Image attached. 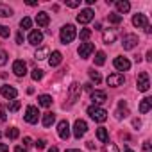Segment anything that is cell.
Instances as JSON below:
<instances>
[{"label":"cell","instance_id":"obj_7","mask_svg":"<svg viewBox=\"0 0 152 152\" xmlns=\"http://www.w3.org/2000/svg\"><path fill=\"white\" fill-rule=\"evenodd\" d=\"M138 36L136 34H125L124 36V39H122V45H124V48L125 50H132L136 45H138Z\"/></svg>","mask_w":152,"mask_h":152},{"label":"cell","instance_id":"obj_30","mask_svg":"<svg viewBox=\"0 0 152 152\" xmlns=\"http://www.w3.org/2000/svg\"><path fill=\"white\" fill-rule=\"evenodd\" d=\"M6 136H7L9 140H16V138L20 136V131H18L16 127H11V129H7V131H6Z\"/></svg>","mask_w":152,"mask_h":152},{"label":"cell","instance_id":"obj_8","mask_svg":"<svg viewBox=\"0 0 152 152\" xmlns=\"http://www.w3.org/2000/svg\"><path fill=\"white\" fill-rule=\"evenodd\" d=\"M150 88V81H148V73L147 72H141L138 75V90L140 91H148Z\"/></svg>","mask_w":152,"mask_h":152},{"label":"cell","instance_id":"obj_33","mask_svg":"<svg viewBox=\"0 0 152 152\" xmlns=\"http://www.w3.org/2000/svg\"><path fill=\"white\" fill-rule=\"evenodd\" d=\"M31 77H32L34 81H39V79H43V70H39V68H34V70H32V73H31Z\"/></svg>","mask_w":152,"mask_h":152},{"label":"cell","instance_id":"obj_39","mask_svg":"<svg viewBox=\"0 0 152 152\" xmlns=\"http://www.w3.org/2000/svg\"><path fill=\"white\" fill-rule=\"evenodd\" d=\"M68 7H79L81 6V2H79V0H66V2H64Z\"/></svg>","mask_w":152,"mask_h":152},{"label":"cell","instance_id":"obj_44","mask_svg":"<svg viewBox=\"0 0 152 152\" xmlns=\"http://www.w3.org/2000/svg\"><path fill=\"white\" fill-rule=\"evenodd\" d=\"M0 152H9V147L6 143H0Z\"/></svg>","mask_w":152,"mask_h":152},{"label":"cell","instance_id":"obj_49","mask_svg":"<svg viewBox=\"0 0 152 152\" xmlns=\"http://www.w3.org/2000/svg\"><path fill=\"white\" fill-rule=\"evenodd\" d=\"M145 32H147V34H150V32H152V27H150V25H147V27H145Z\"/></svg>","mask_w":152,"mask_h":152},{"label":"cell","instance_id":"obj_42","mask_svg":"<svg viewBox=\"0 0 152 152\" xmlns=\"http://www.w3.org/2000/svg\"><path fill=\"white\" fill-rule=\"evenodd\" d=\"M16 43H18V45H22V43H23V36H22V32H18V34H16Z\"/></svg>","mask_w":152,"mask_h":152},{"label":"cell","instance_id":"obj_25","mask_svg":"<svg viewBox=\"0 0 152 152\" xmlns=\"http://www.w3.org/2000/svg\"><path fill=\"white\" fill-rule=\"evenodd\" d=\"M102 39H104V43H115V39H116V34L113 32V31H106V32H102Z\"/></svg>","mask_w":152,"mask_h":152},{"label":"cell","instance_id":"obj_52","mask_svg":"<svg viewBox=\"0 0 152 152\" xmlns=\"http://www.w3.org/2000/svg\"><path fill=\"white\" fill-rule=\"evenodd\" d=\"M84 90H88V91H91V84L88 83V84H84Z\"/></svg>","mask_w":152,"mask_h":152},{"label":"cell","instance_id":"obj_54","mask_svg":"<svg viewBox=\"0 0 152 152\" xmlns=\"http://www.w3.org/2000/svg\"><path fill=\"white\" fill-rule=\"evenodd\" d=\"M124 152H134V150H131L129 147H124Z\"/></svg>","mask_w":152,"mask_h":152},{"label":"cell","instance_id":"obj_53","mask_svg":"<svg viewBox=\"0 0 152 152\" xmlns=\"http://www.w3.org/2000/svg\"><path fill=\"white\" fill-rule=\"evenodd\" d=\"M48 152H59V150H57V147H50V148H48Z\"/></svg>","mask_w":152,"mask_h":152},{"label":"cell","instance_id":"obj_34","mask_svg":"<svg viewBox=\"0 0 152 152\" xmlns=\"http://www.w3.org/2000/svg\"><path fill=\"white\" fill-rule=\"evenodd\" d=\"M90 36H91V31H90V29H83V31H81V34H79V38H81L84 43L90 39Z\"/></svg>","mask_w":152,"mask_h":152},{"label":"cell","instance_id":"obj_16","mask_svg":"<svg viewBox=\"0 0 152 152\" xmlns=\"http://www.w3.org/2000/svg\"><path fill=\"white\" fill-rule=\"evenodd\" d=\"M41 41H43V34H41L39 31H31V34H29V43L34 45V47H38V45H41Z\"/></svg>","mask_w":152,"mask_h":152},{"label":"cell","instance_id":"obj_23","mask_svg":"<svg viewBox=\"0 0 152 152\" xmlns=\"http://www.w3.org/2000/svg\"><path fill=\"white\" fill-rule=\"evenodd\" d=\"M41 122H43V125H45V127H50V125L56 122V115L48 111V113H45V115H43V120H41Z\"/></svg>","mask_w":152,"mask_h":152},{"label":"cell","instance_id":"obj_4","mask_svg":"<svg viewBox=\"0 0 152 152\" xmlns=\"http://www.w3.org/2000/svg\"><path fill=\"white\" fill-rule=\"evenodd\" d=\"M86 131H88V124L84 122V120H75V124H73V136L75 138H83L84 134H86Z\"/></svg>","mask_w":152,"mask_h":152},{"label":"cell","instance_id":"obj_46","mask_svg":"<svg viewBox=\"0 0 152 152\" xmlns=\"http://www.w3.org/2000/svg\"><path fill=\"white\" fill-rule=\"evenodd\" d=\"M15 152H27V148L22 147V145H18V147H15Z\"/></svg>","mask_w":152,"mask_h":152},{"label":"cell","instance_id":"obj_27","mask_svg":"<svg viewBox=\"0 0 152 152\" xmlns=\"http://www.w3.org/2000/svg\"><path fill=\"white\" fill-rule=\"evenodd\" d=\"M107 20H109V23H115V25H118V23H122V15H118V13H109L107 15Z\"/></svg>","mask_w":152,"mask_h":152},{"label":"cell","instance_id":"obj_32","mask_svg":"<svg viewBox=\"0 0 152 152\" xmlns=\"http://www.w3.org/2000/svg\"><path fill=\"white\" fill-rule=\"evenodd\" d=\"M104 63H106V54L104 52H97L95 54V64L97 66H102Z\"/></svg>","mask_w":152,"mask_h":152},{"label":"cell","instance_id":"obj_43","mask_svg":"<svg viewBox=\"0 0 152 152\" xmlns=\"http://www.w3.org/2000/svg\"><path fill=\"white\" fill-rule=\"evenodd\" d=\"M31 143H32V140H31L29 136H27V138H23V147H25V148H27V147H29Z\"/></svg>","mask_w":152,"mask_h":152},{"label":"cell","instance_id":"obj_21","mask_svg":"<svg viewBox=\"0 0 152 152\" xmlns=\"http://www.w3.org/2000/svg\"><path fill=\"white\" fill-rule=\"evenodd\" d=\"M115 6H116V9H118V15L122 13H127L129 9H131V4L127 2V0H116V2H115Z\"/></svg>","mask_w":152,"mask_h":152},{"label":"cell","instance_id":"obj_19","mask_svg":"<svg viewBox=\"0 0 152 152\" xmlns=\"http://www.w3.org/2000/svg\"><path fill=\"white\" fill-rule=\"evenodd\" d=\"M79 95H81V86H79L77 83H73L72 88H70V104H73L75 100H77Z\"/></svg>","mask_w":152,"mask_h":152},{"label":"cell","instance_id":"obj_1","mask_svg":"<svg viewBox=\"0 0 152 152\" xmlns=\"http://www.w3.org/2000/svg\"><path fill=\"white\" fill-rule=\"evenodd\" d=\"M59 36H61V41H63L64 45H68V43H72V41L75 39V36H77V31H75V27H73L72 23H66V25L61 27Z\"/></svg>","mask_w":152,"mask_h":152},{"label":"cell","instance_id":"obj_35","mask_svg":"<svg viewBox=\"0 0 152 152\" xmlns=\"http://www.w3.org/2000/svg\"><path fill=\"white\" fill-rule=\"evenodd\" d=\"M9 34H11L9 27H6V25H0V36H2V38H9Z\"/></svg>","mask_w":152,"mask_h":152},{"label":"cell","instance_id":"obj_50","mask_svg":"<svg viewBox=\"0 0 152 152\" xmlns=\"http://www.w3.org/2000/svg\"><path fill=\"white\" fill-rule=\"evenodd\" d=\"M66 152H83V150H79V148H68Z\"/></svg>","mask_w":152,"mask_h":152},{"label":"cell","instance_id":"obj_6","mask_svg":"<svg viewBox=\"0 0 152 152\" xmlns=\"http://www.w3.org/2000/svg\"><path fill=\"white\" fill-rule=\"evenodd\" d=\"M77 52H79V56L83 57V59H86V57H90L93 52H95V45L93 43H81L79 45V48H77Z\"/></svg>","mask_w":152,"mask_h":152},{"label":"cell","instance_id":"obj_37","mask_svg":"<svg viewBox=\"0 0 152 152\" xmlns=\"http://www.w3.org/2000/svg\"><path fill=\"white\" fill-rule=\"evenodd\" d=\"M7 57H9V56H7L6 50H0V66H4V64L7 63Z\"/></svg>","mask_w":152,"mask_h":152},{"label":"cell","instance_id":"obj_28","mask_svg":"<svg viewBox=\"0 0 152 152\" xmlns=\"http://www.w3.org/2000/svg\"><path fill=\"white\" fill-rule=\"evenodd\" d=\"M88 73H90V79L95 83V84H99L100 81H102V77H100V73L99 72H95V68H90L88 70Z\"/></svg>","mask_w":152,"mask_h":152},{"label":"cell","instance_id":"obj_51","mask_svg":"<svg viewBox=\"0 0 152 152\" xmlns=\"http://www.w3.org/2000/svg\"><path fill=\"white\" fill-rule=\"evenodd\" d=\"M147 59H148V61H152V52H150V50L147 52Z\"/></svg>","mask_w":152,"mask_h":152},{"label":"cell","instance_id":"obj_48","mask_svg":"<svg viewBox=\"0 0 152 152\" xmlns=\"http://www.w3.org/2000/svg\"><path fill=\"white\" fill-rule=\"evenodd\" d=\"M27 6H38V2H36V0H29Z\"/></svg>","mask_w":152,"mask_h":152},{"label":"cell","instance_id":"obj_17","mask_svg":"<svg viewBox=\"0 0 152 152\" xmlns=\"http://www.w3.org/2000/svg\"><path fill=\"white\" fill-rule=\"evenodd\" d=\"M48 22H50L48 13L41 11V13H38V15H36V23H38V27H47V25H48Z\"/></svg>","mask_w":152,"mask_h":152},{"label":"cell","instance_id":"obj_20","mask_svg":"<svg viewBox=\"0 0 152 152\" xmlns=\"http://www.w3.org/2000/svg\"><path fill=\"white\" fill-rule=\"evenodd\" d=\"M150 109H152V99H150V97H145V99L140 102V113L145 115V113H148Z\"/></svg>","mask_w":152,"mask_h":152},{"label":"cell","instance_id":"obj_45","mask_svg":"<svg viewBox=\"0 0 152 152\" xmlns=\"http://www.w3.org/2000/svg\"><path fill=\"white\" fill-rule=\"evenodd\" d=\"M143 150H145V152H150V141H145V143H143Z\"/></svg>","mask_w":152,"mask_h":152},{"label":"cell","instance_id":"obj_10","mask_svg":"<svg viewBox=\"0 0 152 152\" xmlns=\"http://www.w3.org/2000/svg\"><path fill=\"white\" fill-rule=\"evenodd\" d=\"M57 134H59V138H63V140H68V138H70V124H68L66 120H61V122L57 124Z\"/></svg>","mask_w":152,"mask_h":152},{"label":"cell","instance_id":"obj_24","mask_svg":"<svg viewBox=\"0 0 152 152\" xmlns=\"http://www.w3.org/2000/svg\"><path fill=\"white\" fill-rule=\"evenodd\" d=\"M97 138H99L102 143H107V141H109V134H107V129H104V127H99V129H97Z\"/></svg>","mask_w":152,"mask_h":152},{"label":"cell","instance_id":"obj_38","mask_svg":"<svg viewBox=\"0 0 152 152\" xmlns=\"http://www.w3.org/2000/svg\"><path fill=\"white\" fill-rule=\"evenodd\" d=\"M20 106H22V104H20V100H13V102L9 104V111H13V113H15V111H18V109H20Z\"/></svg>","mask_w":152,"mask_h":152},{"label":"cell","instance_id":"obj_40","mask_svg":"<svg viewBox=\"0 0 152 152\" xmlns=\"http://www.w3.org/2000/svg\"><path fill=\"white\" fill-rule=\"evenodd\" d=\"M7 120V115H6V111H2V109H0V124H4Z\"/></svg>","mask_w":152,"mask_h":152},{"label":"cell","instance_id":"obj_11","mask_svg":"<svg viewBox=\"0 0 152 152\" xmlns=\"http://www.w3.org/2000/svg\"><path fill=\"white\" fill-rule=\"evenodd\" d=\"M13 72H15V75H18V77H23V75L27 73V64H25V61L16 59V61L13 63Z\"/></svg>","mask_w":152,"mask_h":152},{"label":"cell","instance_id":"obj_14","mask_svg":"<svg viewBox=\"0 0 152 152\" xmlns=\"http://www.w3.org/2000/svg\"><path fill=\"white\" fill-rule=\"evenodd\" d=\"M132 25H134V27H138V29H145V27L148 25V20H147V16H145V15L138 13V15H134V16H132Z\"/></svg>","mask_w":152,"mask_h":152},{"label":"cell","instance_id":"obj_22","mask_svg":"<svg viewBox=\"0 0 152 152\" xmlns=\"http://www.w3.org/2000/svg\"><path fill=\"white\" fill-rule=\"evenodd\" d=\"M38 104L41 107H50L52 106V97L50 95H39L38 97Z\"/></svg>","mask_w":152,"mask_h":152},{"label":"cell","instance_id":"obj_12","mask_svg":"<svg viewBox=\"0 0 152 152\" xmlns=\"http://www.w3.org/2000/svg\"><path fill=\"white\" fill-rule=\"evenodd\" d=\"M0 93H2V97H4V99H7V100H15V99H16V95H18L16 88H13V86H9V84H4V86H2V90H0Z\"/></svg>","mask_w":152,"mask_h":152},{"label":"cell","instance_id":"obj_36","mask_svg":"<svg viewBox=\"0 0 152 152\" xmlns=\"http://www.w3.org/2000/svg\"><path fill=\"white\" fill-rule=\"evenodd\" d=\"M106 152H120V150H118V147H116L115 143L107 141V143H106Z\"/></svg>","mask_w":152,"mask_h":152},{"label":"cell","instance_id":"obj_31","mask_svg":"<svg viewBox=\"0 0 152 152\" xmlns=\"http://www.w3.org/2000/svg\"><path fill=\"white\" fill-rule=\"evenodd\" d=\"M20 27H22V31H27V29H31V27H32V20H31L29 16L22 18V22H20Z\"/></svg>","mask_w":152,"mask_h":152},{"label":"cell","instance_id":"obj_55","mask_svg":"<svg viewBox=\"0 0 152 152\" xmlns=\"http://www.w3.org/2000/svg\"><path fill=\"white\" fill-rule=\"evenodd\" d=\"M0 138H2V132H0Z\"/></svg>","mask_w":152,"mask_h":152},{"label":"cell","instance_id":"obj_15","mask_svg":"<svg viewBox=\"0 0 152 152\" xmlns=\"http://www.w3.org/2000/svg\"><path fill=\"white\" fill-rule=\"evenodd\" d=\"M91 100H93L95 106H99V104H104L107 100V95H106V91L95 90V91H91Z\"/></svg>","mask_w":152,"mask_h":152},{"label":"cell","instance_id":"obj_18","mask_svg":"<svg viewBox=\"0 0 152 152\" xmlns=\"http://www.w3.org/2000/svg\"><path fill=\"white\" fill-rule=\"evenodd\" d=\"M61 61H63V54H61L59 50H54V52L48 56V64H50V66H57Z\"/></svg>","mask_w":152,"mask_h":152},{"label":"cell","instance_id":"obj_9","mask_svg":"<svg viewBox=\"0 0 152 152\" xmlns=\"http://www.w3.org/2000/svg\"><path fill=\"white\" fill-rule=\"evenodd\" d=\"M113 64H115V68L118 70V73H120V72H127V70L131 68V61H129L127 57H122V56H120V57H116Z\"/></svg>","mask_w":152,"mask_h":152},{"label":"cell","instance_id":"obj_26","mask_svg":"<svg viewBox=\"0 0 152 152\" xmlns=\"http://www.w3.org/2000/svg\"><path fill=\"white\" fill-rule=\"evenodd\" d=\"M0 16H2V18L13 16V9H11L9 6H6V4H0Z\"/></svg>","mask_w":152,"mask_h":152},{"label":"cell","instance_id":"obj_29","mask_svg":"<svg viewBox=\"0 0 152 152\" xmlns=\"http://www.w3.org/2000/svg\"><path fill=\"white\" fill-rule=\"evenodd\" d=\"M48 56V48L47 47H41L39 50H36V54H34V57L38 59V61H41V59H45Z\"/></svg>","mask_w":152,"mask_h":152},{"label":"cell","instance_id":"obj_2","mask_svg":"<svg viewBox=\"0 0 152 152\" xmlns=\"http://www.w3.org/2000/svg\"><path fill=\"white\" fill-rule=\"evenodd\" d=\"M88 115H90L95 122H99V124H102V122L107 120V111L102 109V107H99V106H90V107H88Z\"/></svg>","mask_w":152,"mask_h":152},{"label":"cell","instance_id":"obj_3","mask_svg":"<svg viewBox=\"0 0 152 152\" xmlns=\"http://www.w3.org/2000/svg\"><path fill=\"white\" fill-rule=\"evenodd\" d=\"M23 118H25L27 124H38V120H39V109L36 106H27Z\"/></svg>","mask_w":152,"mask_h":152},{"label":"cell","instance_id":"obj_5","mask_svg":"<svg viewBox=\"0 0 152 152\" xmlns=\"http://www.w3.org/2000/svg\"><path fill=\"white\" fill-rule=\"evenodd\" d=\"M107 86H111V88H118V86H122L124 83H125V77H124V73H118V72H115V73H111L109 77H107Z\"/></svg>","mask_w":152,"mask_h":152},{"label":"cell","instance_id":"obj_47","mask_svg":"<svg viewBox=\"0 0 152 152\" xmlns=\"http://www.w3.org/2000/svg\"><path fill=\"white\" fill-rule=\"evenodd\" d=\"M88 148H91V150H93V148H97V145H95L93 141H88Z\"/></svg>","mask_w":152,"mask_h":152},{"label":"cell","instance_id":"obj_13","mask_svg":"<svg viewBox=\"0 0 152 152\" xmlns=\"http://www.w3.org/2000/svg\"><path fill=\"white\" fill-rule=\"evenodd\" d=\"M93 16H95V13H93L91 9H83V11L77 15V22H79V23H90V22L93 20Z\"/></svg>","mask_w":152,"mask_h":152},{"label":"cell","instance_id":"obj_41","mask_svg":"<svg viewBox=\"0 0 152 152\" xmlns=\"http://www.w3.org/2000/svg\"><path fill=\"white\" fill-rule=\"evenodd\" d=\"M45 143H47L45 140H38V141H36V147H38V148H45Z\"/></svg>","mask_w":152,"mask_h":152}]
</instances>
